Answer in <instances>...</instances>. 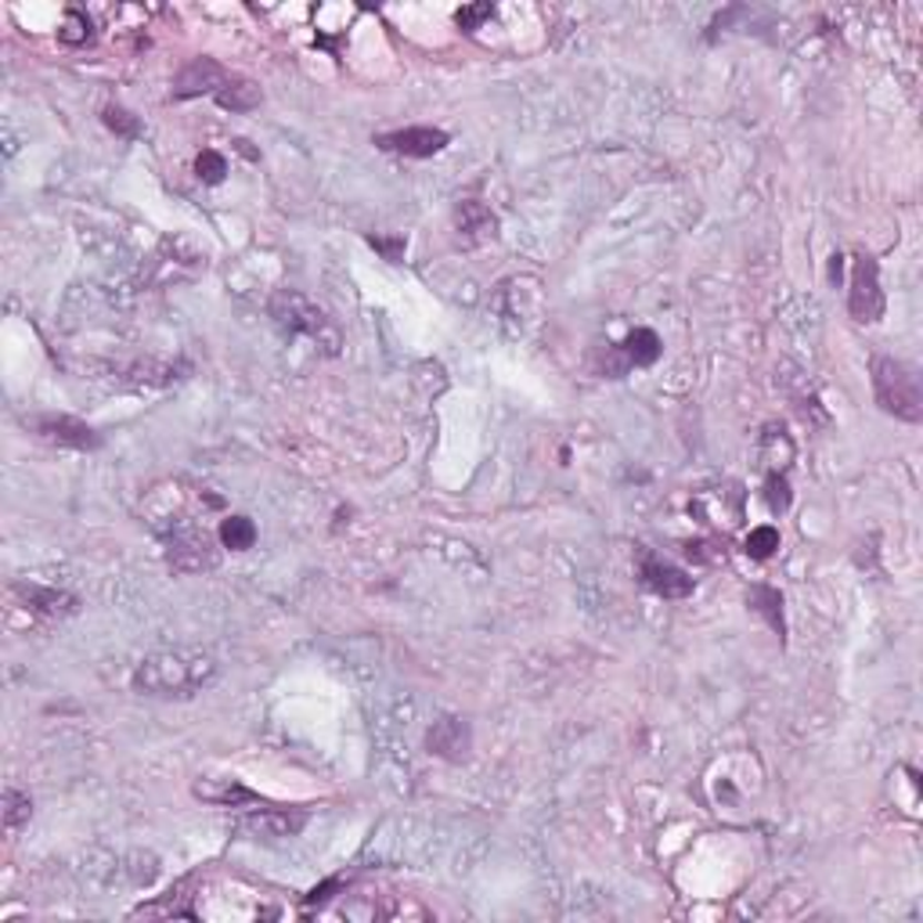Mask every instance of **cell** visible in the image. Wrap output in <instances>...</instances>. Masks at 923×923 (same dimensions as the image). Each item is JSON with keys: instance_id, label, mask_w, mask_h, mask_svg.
Returning a JSON list of instances; mask_svg holds the SVG:
<instances>
[{"instance_id": "6da1fadb", "label": "cell", "mask_w": 923, "mask_h": 923, "mask_svg": "<svg viewBox=\"0 0 923 923\" xmlns=\"http://www.w3.org/2000/svg\"><path fill=\"white\" fill-rule=\"evenodd\" d=\"M216 671H221V663H216L210 653H202V649H159V653L144 657L138 663L130 686H134V692H141V697L184 700V697H195V692L213 686Z\"/></svg>"}, {"instance_id": "7a4b0ae2", "label": "cell", "mask_w": 923, "mask_h": 923, "mask_svg": "<svg viewBox=\"0 0 923 923\" xmlns=\"http://www.w3.org/2000/svg\"><path fill=\"white\" fill-rule=\"evenodd\" d=\"M271 322L278 325L285 336H303L311 339L317 351L336 357L343 351V332L332 322L325 307H317L311 296L296 293V288H278L267 303Z\"/></svg>"}, {"instance_id": "3957f363", "label": "cell", "mask_w": 923, "mask_h": 923, "mask_svg": "<svg viewBox=\"0 0 923 923\" xmlns=\"http://www.w3.org/2000/svg\"><path fill=\"white\" fill-rule=\"evenodd\" d=\"M192 899V905L184 909L187 920H278L288 909L274 902V894H260V891H231L221 884H202L195 894H184Z\"/></svg>"}, {"instance_id": "277c9868", "label": "cell", "mask_w": 923, "mask_h": 923, "mask_svg": "<svg viewBox=\"0 0 923 923\" xmlns=\"http://www.w3.org/2000/svg\"><path fill=\"white\" fill-rule=\"evenodd\" d=\"M873 397L888 415L902 423H920L923 418V386L920 372L899 357H873Z\"/></svg>"}, {"instance_id": "5b68a950", "label": "cell", "mask_w": 923, "mask_h": 923, "mask_svg": "<svg viewBox=\"0 0 923 923\" xmlns=\"http://www.w3.org/2000/svg\"><path fill=\"white\" fill-rule=\"evenodd\" d=\"M166 524H155V534L166 545V562L170 570L178 574H199V570H213L216 567V545L213 534L202 530L192 516H163Z\"/></svg>"}, {"instance_id": "8992f818", "label": "cell", "mask_w": 923, "mask_h": 923, "mask_svg": "<svg viewBox=\"0 0 923 923\" xmlns=\"http://www.w3.org/2000/svg\"><path fill=\"white\" fill-rule=\"evenodd\" d=\"M77 606H80V599L62 588H43V585H29V581H14L8 588V617L26 613L29 628L65 620L69 613H77Z\"/></svg>"}, {"instance_id": "52a82bcc", "label": "cell", "mask_w": 923, "mask_h": 923, "mask_svg": "<svg viewBox=\"0 0 923 923\" xmlns=\"http://www.w3.org/2000/svg\"><path fill=\"white\" fill-rule=\"evenodd\" d=\"M307 819H311V812H303V808H285V804L264 801V804L245 808V812L235 819V830L260 844H282V841L300 836L303 826H307Z\"/></svg>"}, {"instance_id": "ba28073f", "label": "cell", "mask_w": 923, "mask_h": 923, "mask_svg": "<svg viewBox=\"0 0 923 923\" xmlns=\"http://www.w3.org/2000/svg\"><path fill=\"white\" fill-rule=\"evenodd\" d=\"M848 311L855 322L873 325L884 317V288H880V264L873 256L859 253L851 260V288H848Z\"/></svg>"}, {"instance_id": "9c48e42d", "label": "cell", "mask_w": 923, "mask_h": 923, "mask_svg": "<svg viewBox=\"0 0 923 923\" xmlns=\"http://www.w3.org/2000/svg\"><path fill=\"white\" fill-rule=\"evenodd\" d=\"M231 83V72L216 62V58H206V54H199L192 58L181 72H178V80H173V98L178 101H187V98H199V94H221L224 87Z\"/></svg>"}, {"instance_id": "30bf717a", "label": "cell", "mask_w": 923, "mask_h": 923, "mask_svg": "<svg viewBox=\"0 0 923 923\" xmlns=\"http://www.w3.org/2000/svg\"><path fill=\"white\" fill-rule=\"evenodd\" d=\"M447 130L440 126H408V130H394V134H379L375 144H379L383 152H394V155H408V159H429L447 149Z\"/></svg>"}, {"instance_id": "8fae6325", "label": "cell", "mask_w": 923, "mask_h": 923, "mask_svg": "<svg viewBox=\"0 0 923 923\" xmlns=\"http://www.w3.org/2000/svg\"><path fill=\"white\" fill-rule=\"evenodd\" d=\"M339 916L351 920H404V916H429L423 905L404 902V894H351L343 899Z\"/></svg>"}, {"instance_id": "7c38bea8", "label": "cell", "mask_w": 923, "mask_h": 923, "mask_svg": "<svg viewBox=\"0 0 923 923\" xmlns=\"http://www.w3.org/2000/svg\"><path fill=\"white\" fill-rule=\"evenodd\" d=\"M33 429H37L40 440L58 444V447H72V452H94V447H101L98 433L87 423H80V418H72V415H40V418H33Z\"/></svg>"}, {"instance_id": "4fadbf2b", "label": "cell", "mask_w": 923, "mask_h": 923, "mask_svg": "<svg viewBox=\"0 0 923 923\" xmlns=\"http://www.w3.org/2000/svg\"><path fill=\"white\" fill-rule=\"evenodd\" d=\"M639 581H642V588H649L660 599H686V596H692V588H697V581H692L686 570H678L657 556H642Z\"/></svg>"}, {"instance_id": "5bb4252c", "label": "cell", "mask_w": 923, "mask_h": 923, "mask_svg": "<svg viewBox=\"0 0 923 923\" xmlns=\"http://www.w3.org/2000/svg\"><path fill=\"white\" fill-rule=\"evenodd\" d=\"M192 790H195L199 801L216 804V808H253V804H264L260 793H253L250 787L242 783V779H231V775H202Z\"/></svg>"}, {"instance_id": "9a60e30c", "label": "cell", "mask_w": 923, "mask_h": 923, "mask_svg": "<svg viewBox=\"0 0 923 923\" xmlns=\"http://www.w3.org/2000/svg\"><path fill=\"white\" fill-rule=\"evenodd\" d=\"M469 743H473V736H469V726L462 718H440V721H433V729L426 732L429 754L447 758V761L466 758Z\"/></svg>"}, {"instance_id": "2e32d148", "label": "cell", "mask_w": 923, "mask_h": 923, "mask_svg": "<svg viewBox=\"0 0 923 923\" xmlns=\"http://www.w3.org/2000/svg\"><path fill=\"white\" fill-rule=\"evenodd\" d=\"M455 227H458V235L466 245H480L487 239H495L498 221L484 202L466 199V202H458V210H455Z\"/></svg>"}, {"instance_id": "e0dca14e", "label": "cell", "mask_w": 923, "mask_h": 923, "mask_svg": "<svg viewBox=\"0 0 923 923\" xmlns=\"http://www.w3.org/2000/svg\"><path fill=\"white\" fill-rule=\"evenodd\" d=\"M793 455H798V447H793L790 433H787L783 426H764L761 444H758L761 466L769 469V473H787V466L793 462Z\"/></svg>"}, {"instance_id": "ac0fdd59", "label": "cell", "mask_w": 923, "mask_h": 923, "mask_svg": "<svg viewBox=\"0 0 923 923\" xmlns=\"http://www.w3.org/2000/svg\"><path fill=\"white\" fill-rule=\"evenodd\" d=\"M663 354V343L653 328H635L628 332V339L620 343V357H625V368H649V365H657Z\"/></svg>"}, {"instance_id": "d6986e66", "label": "cell", "mask_w": 923, "mask_h": 923, "mask_svg": "<svg viewBox=\"0 0 923 923\" xmlns=\"http://www.w3.org/2000/svg\"><path fill=\"white\" fill-rule=\"evenodd\" d=\"M747 602H750V610L769 620V628L779 635V639H783L787 620H783V596H779V588H772V585H754V588L747 591Z\"/></svg>"}, {"instance_id": "ffe728a7", "label": "cell", "mask_w": 923, "mask_h": 923, "mask_svg": "<svg viewBox=\"0 0 923 923\" xmlns=\"http://www.w3.org/2000/svg\"><path fill=\"white\" fill-rule=\"evenodd\" d=\"M260 101H264L260 87L253 80H235V77H231V83L224 87L221 94H216V105L227 109V112H250V109L260 105Z\"/></svg>"}, {"instance_id": "44dd1931", "label": "cell", "mask_w": 923, "mask_h": 923, "mask_svg": "<svg viewBox=\"0 0 923 923\" xmlns=\"http://www.w3.org/2000/svg\"><path fill=\"white\" fill-rule=\"evenodd\" d=\"M216 538H221V545L231 548V552H245V548L256 545V524L250 516H224Z\"/></svg>"}, {"instance_id": "7402d4cb", "label": "cell", "mask_w": 923, "mask_h": 923, "mask_svg": "<svg viewBox=\"0 0 923 923\" xmlns=\"http://www.w3.org/2000/svg\"><path fill=\"white\" fill-rule=\"evenodd\" d=\"M793 501V490L787 484V473H769L764 476V505H769L772 516H783Z\"/></svg>"}, {"instance_id": "603a6c76", "label": "cell", "mask_w": 923, "mask_h": 923, "mask_svg": "<svg viewBox=\"0 0 923 923\" xmlns=\"http://www.w3.org/2000/svg\"><path fill=\"white\" fill-rule=\"evenodd\" d=\"M101 120H105V126L112 130V134H120V138H126V141H138V138L144 134L141 120H138V115L130 112V109H123V105H109Z\"/></svg>"}, {"instance_id": "cb8c5ba5", "label": "cell", "mask_w": 923, "mask_h": 923, "mask_svg": "<svg viewBox=\"0 0 923 923\" xmlns=\"http://www.w3.org/2000/svg\"><path fill=\"white\" fill-rule=\"evenodd\" d=\"M775 548H779V530L775 527H754L743 538V552L750 556V559H769V556H775Z\"/></svg>"}, {"instance_id": "d4e9b609", "label": "cell", "mask_w": 923, "mask_h": 923, "mask_svg": "<svg viewBox=\"0 0 923 923\" xmlns=\"http://www.w3.org/2000/svg\"><path fill=\"white\" fill-rule=\"evenodd\" d=\"M29 812H33V801H29L22 790H4V826H8V833L26 826Z\"/></svg>"}, {"instance_id": "484cf974", "label": "cell", "mask_w": 923, "mask_h": 923, "mask_svg": "<svg viewBox=\"0 0 923 923\" xmlns=\"http://www.w3.org/2000/svg\"><path fill=\"white\" fill-rule=\"evenodd\" d=\"M195 173H199V181H206V184H221L224 181V173H227V159L216 152V149H206L199 159H195Z\"/></svg>"}, {"instance_id": "4316f807", "label": "cell", "mask_w": 923, "mask_h": 923, "mask_svg": "<svg viewBox=\"0 0 923 923\" xmlns=\"http://www.w3.org/2000/svg\"><path fill=\"white\" fill-rule=\"evenodd\" d=\"M368 245L372 250H379L383 260H389V264H400L404 250H408V239L404 235H368Z\"/></svg>"}, {"instance_id": "83f0119b", "label": "cell", "mask_w": 923, "mask_h": 923, "mask_svg": "<svg viewBox=\"0 0 923 923\" xmlns=\"http://www.w3.org/2000/svg\"><path fill=\"white\" fill-rule=\"evenodd\" d=\"M87 37H91V22H87L80 11H69L65 26H62V40L65 43H83Z\"/></svg>"}, {"instance_id": "f1b7e54d", "label": "cell", "mask_w": 923, "mask_h": 923, "mask_svg": "<svg viewBox=\"0 0 923 923\" xmlns=\"http://www.w3.org/2000/svg\"><path fill=\"white\" fill-rule=\"evenodd\" d=\"M490 14H495V8H490V4H473V8H462L455 19H458L462 29H469V33H473V29L480 26V19H490Z\"/></svg>"}]
</instances>
